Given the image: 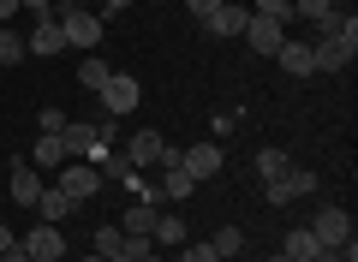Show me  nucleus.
I'll return each instance as SVG.
<instances>
[{
	"instance_id": "bb28decb",
	"label": "nucleus",
	"mask_w": 358,
	"mask_h": 262,
	"mask_svg": "<svg viewBox=\"0 0 358 262\" xmlns=\"http://www.w3.org/2000/svg\"><path fill=\"white\" fill-rule=\"evenodd\" d=\"M329 13H334L329 0H293V18H305V24H322Z\"/></svg>"
},
{
	"instance_id": "2eb2a0df",
	"label": "nucleus",
	"mask_w": 358,
	"mask_h": 262,
	"mask_svg": "<svg viewBox=\"0 0 358 262\" xmlns=\"http://www.w3.org/2000/svg\"><path fill=\"white\" fill-rule=\"evenodd\" d=\"M36 197H42V173L30 161H13V203L18 209H36Z\"/></svg>"
},
{
	"instance_id": "ddd939ff",
	"label": "nucleus",
	"mask_w": 358,
	"mask_h": 262,
	"mask_svg": "<svg viewBox=\"0 0 358 262\" xmlns=\"http://www.w3.org/2000/svg\"><path fill=\"white\" fill-rule=\"evenodd\" d=\"M275 60H281V72H293V78H317V60H310L305 36H287L281 48H275Z\"/></svg>"
},
{
	"instance_id": "9d476101",
	"label": "nucleus",
	"mask_w": 358,
	"mask_h": 262,
	"mask_svg": "<svg viewBox=\"0 0 358 262\" xmlns=\"http://www.w3.org/2000/svg\"><path fill=\"white\" fill-rule=\"evenodd\" d=\"M245 18H251L245 0H221V13H209L203 30H209V36H245Z\"/></svg>"
},
{
	"instance_id": "a19ab883",
	"label": "nucleus",
	"mask_w": 358,
	"mask_h": 262,
	"mask_svg": "<svg viewBox=\"0 0 358 262\" xmlns=\"http://www.w3.org/2000/svg\"><path fill=\"white\" fill-rule=\"evenodd\" d=\"M48 262H54V256H48Z\"/></svg>"
},
{
	"instance_id": "2f4dec72",
	"label": "nucleus",
	"mask_w": 358,
	"mask_h": 262,
	"mask_svg": "<svg viewBox=\"0 0 358 262\" xmlns=\"http://www.w3.org/2000/svg\"><path fill=\"white\" fill-rule=\"evenodd\" d=\"M18 13H24V0H0V24H13Z\"/></svg>"
},
{
	"instance_id": "f3484780",
	"label": "nucleus",
	"mask_w": 358,
	"mask_h": 262,
	"mask_svg": "<svg viewBox=\"0 0 358 262\" xmlns=\"http://www.w3.org/2000/svg\"><path fill=\"white\" fill-rule=\"evenodd\" d=\"M72 209H78V203L66 197L60 185H42V197H36V214H42V221H54V226H60V221H66Z\"/></svg>"
},
{
	"instance_id": "7ed1b4c3",
	"label": "nucleus",
	"mask_w": 358,
	"mask_h": 262,
	"mask_svg": "<svg viewBox=\"0 0 358 262\" xmlns=\"http://www.w3.org/2000/svg\"><path fill=\"white\" fill-rule=\"evenodd\" d=\"M317 185H322L317 173H305V167H287L281 179H268V185H263V203H275V209H287L293 197H310Z\"/></svg>"
},
{
	"instance_id": "c85d7f7f",
	"label": "nucleus",
	"mask_w": 358,
	"mask_h": 262,
	"mask_svg": "<svg viewBox=\"0 0 358 262\" xmlns=\"http://www.w3.org/2000/svg\"><path fill=\"white\" fill-rule=\"evenodd\" d=\"M36 125H42V131H66V113H60V108H42Z\"/></svg>"
},
{
	"instance_id": "9b49d317",
	"label": "nucleus",
	"mask_w": 358,
	"mask_h": 262,
	"mask_svg": "<svg viewBox=\"0 0 358 262\" xmlns=\"http://www.w3.org/2000/svg\"><path fill=\"white\" fill-rule=\"evenodd\" d=\"M179 167L192 179H215L221 173V143H192V150H179Z\"/></svg>"
},
{
	"instance_id": "1a4fd4ad",
	"label": "nucleus",
	"mask_w": 358,
	"mask_h": 262,
	"mask_svg": "<svg viewBox=\"0 0 358 262\" xmlns=\"http://www.w3.org/2000/svg\"><path fill=\"white\" fill-rule=\"evenodd\" d=\"M310 238H317L322 250H341L346 238H352V214H346V209H317V221H310Z\"/></svg>"
},
{
	"instance_id": "f257e3e1",
	"label": "nucleus",
	"mask_w": 358,
	"mask_h": 262,
	"mask_svg": "<svg viewBox=\"0 0 358 262\" xmlns=\"http://www.w3.org/2000/svg\"><path fill=\"white\" fill-rule=\"evenodd\" d=\"M96 96H102V113H108V119H126V113H138L143 89H138V78H131V72H108V84L96 89Z\"/></svg>"
},
{
	"instance_id": "393cba45",
	"label": "nucleus",
	"mask_w": 358,
	"mask_h": 262,
	"mask_svg": "<svg viewBox=\"0 0 358 262\" xmlns=\"http://www.w3.org/2000/svg\"><path fill=\"white\" fill-rule=\"evenodd\" d=\"M179 262H221V256H215L209 238H185V245H179Z\"/></svg>"
},
{
	"instance_id": "58836bf2",
	"label": "nucleus",
	"mask_w": 358,
	"mask_h": 262,
	"mask_svg": "<svg viewBox=\"0 0 358 262\" xmlns=\"http://www.w3.org/2000/svg\"><path fill=\"white\" fill-rule=\"evenodd\" d=\"M84 262H108V256H84Z\"/></svg>"
},
{
	"instance_id": "4be33fe9",
	"label": "nucleus",
	"mask_w": 358,
	"mask_h": 262,
	"mask_svg": "<svg viewBox=\"0 0 358 262\" xmlns=\"http://www.w3.org/2000/svg\"><path fill=\"white\" fill-rule=\"evenodd\" d=\"M287 167H293V155H287V150H263V155H257V179H263V185H268V179H281Z\"/></svg>"
},
{
	"instance_id": "c756f323",
	"label": "nucleus",
	"mask_w": 358,
	"mask_h": 262,
	"mask_svg": "<svg viewBox=\"0 0 358 262\" xmlns=\"http://www.w3.org/2000/svg\"><path fill=\"white\" fill-rule=\"evenodd\" d=\"M185 13H192V18H197V24H203V18H209V13H221V0H185Z\"/></svg>"
},
{
	"instance_id": "aec40b11",
	"label": "nucleus",
	"mask_w": 358,
	"mask_h": 262,
	"mask_svg": "<svg viewBox=\"0 0 358 262\" xmlns=\"http://www.w3.org/2000/svg\"><path fill=\"white\" fill-rule=\"evenodd\" d=\"M317 238H310V226H293V233H287V245H281V256H293V262H310L317 256Z\"/></svg>"
},
{
	"instance_id": "0eeeda50",
	"label": "nucleus",
	"mask_w": 358,
	"mask_h": 262,
	"mask_svg": "<svg viewBox=\"0 0 358 262\" xmlns=\"http://www.w3.org/2000/svg\"><path fill=\"white\" fill-rule=\"evenodd\" d=\"M24 256L30 262H66V226H54V221H42V226H30L24 233Z\"/></svg>"
},
{
	"instance_id": "473e14b6",
	"label": "nucleus",
	"mask_w": 358,
	"mask_h": 262,
	"mask_svg": "<svg viewBox=\"0 0 358 262\" xmlns=\"http://www.w3.org/2000/svg\"><path fill=\"white\" fill-rule=\"evenodd\" d=\"M131 0H102V18H114V13H126Z\"/></svg>"
},
{
	"instance_id": "20e7f679",
	"label": "nucleus",
	"mask_w": 358,
	"mask_h": 262,
	"mask_svg": "<svg viewBox=\"0 0 358 262\" xmlns=\"http://www.w3.org/2000/svg\"><path fill=\"white\" fill-rule=\"evenodd\" d=\"M192 191H197V179L179 167V150L167 143V155H162V179H155V197H162V203H185Z\"/></svg>"
},
{
	"instance_id": "dca6fc26",
	"label": "nucleus",
	"mask_w": 358,
	"mask_h": 262,
	"mask_svg": "<svg viewBox=\"0 0 358 262\" xmlns=\"http://www.w3.org/2000/svg\"><path fill=\"white\" fill-rule=\"evenodd\" d=\"M30 167H36V173H48V167H66V143H60V131H42V138H36V150H30Z\"/></svg>"
},
{
	"instance_id": "ea45409f",
	"label": "nucleus",
	"mask_w": 358,
	"mask_h": 262,
	"mask_svg": "<svg viewBox=\"0 0 358 262\" xmlns=\"http://www.w3.org/2000/svg\"><path fill=\"white\" fill-rule=\"evenodd\" d=\"M329 6H346V0H329Z\"/></svg>"
},
{
	"instance_id": "39448f33",
	"label": "nucleus",
	"mask_w": 358,
	"mask_h": 262,
	"mask_svg": "<svg viewBox=\"0 0 358 262\" xmlns=\"http://www.w3.org/2000/svg\"><path fill=\"white\" fill-rule=\"evenodd\" d=\"M60 191L78 203V209H84V203L102 191V173H96V161H66V167H60Z\"/></svg>"
},
{
	"instance_id": "c9c22d12",
	"label": "nucleus",
	"mask_w": 358,
	"mask_h": 262,
	"mask_svg": "<svg viewBox=\"0 0 358 262\" xmlns=\"http://www.w3.org/2000/svg\"><path fill=\"white\" fill-rule=\"evenodd\" d=\"M310 262H341V250H317V256H310Z\"/></svg>"
},
{
	"instance_id": "6ab92c4d",
	"label": "nucleus",
	"mask_w": 358,
	"mask_h": 262,
	"mask_svg": "<svg viewBox=\"0 0 358 262\" xmlns=\"http://www.w3.org/2000/svg\"><path fill=\"white\" fill-rule=\"evenodd\" d=\"M120 233H143L150 238L155 233V203H131V209L120 214Z\"/></svg>"
},
{
	"instance_id": "a878e982",
	"label": "nucleus",
	"mask_w": 358,
	"mask_h": 262,
	"mask_svg": "<svg viewBox=\"0 0 358 262\" xmlns=\"http://www.w3.org/2000/svg\"><path fill=\"white\" fill-rule=\"evenodd\" d=\"M120 245H126V233H120V226H96V250H90V256H114Z\"/></svg>"
},
{
	"instance_id": "412c9836",
	"label": "nucleus",
	"mask_w": 358,
	"mask_h": 262,
	"mask_svg": "<svg viewBox=\"0 0 358 262\" xmlns=\"http://www.w3.org/2000/svg\"><path fill=\"white\" fill-rule=\"evenodd\" d=\"M30 60V48H24V36H18L13 24H0V66H24Z\"/></svg>"
},
{
	"instance_id": "f03ea898",
	"label": "nucleus",
	"mask_w": 358,
	"mask_h": 262,
	"mask_svg": "<svg viewBox=\"0 0 358 262\" xmlns=\"http://www.w3.org/2000/svg\"><path fill=\"white\" fill-rule=\"evenodd\" d=\"M358 54V30L352 36H310V60H317V72H346Z\"/></svg>"
},
{
	"instance_id": "4468645a",
	"label": "nucleus",
	"mask_w": 358,
	"mask_h": 262,
	"mask_svg": "<svg viewBox=\"0 0 358 262\" xmlns=\"http://www.w3.org/2000/svg\"><path fill=\"white\" fill-rule=\"evenodd\" d=\"M24 48L36 54V60L60 54V48H66V36H60V18H36V24H30V36H24Z\"/></svg>"
},
{
	"instance_id": "f704fd0d",
	"label": "nucleus",
	"mask_w": 358,
	"mask_h": 262,
	"mask_svg": "<svg viewBox=\"0 0 358 262\" xmlns=\"http://www.w3.org/2000/svg\"><path fill=\"white\" fill-rule=\"evenodd\" d=\"M0 262H30V256H24V245H13V250H6V256H0Z\"/></svg>"
},
{
	"instance_id": "6e6552de",
	"label": "nucleus",
	"mask_w": 358,
	"mask_h": 262,
	"mask_svg": "<svg viewBox=\"0 0 358 262\" xmlns=\"http://www.w3.org/2000/svg\"><path fill=\"white\" fill-rule=\"evenodd\" d=\"M245 42H251V54L275 60V48L287 42V24H281V18H263V13H251V18H245Z\"/></svg>"
},
{
	"instance_id": "4c0bfd02",
	"label": "nucleus",
	"mask_w": 358,
	"mask_h": 262,
	"mask_svg": "<svg viewBox=\"0 0 358 262\" xmlns=\"http://www.w3.org/2000/svg\"><path fill=\"white\" fill-rule=\"evenodd\" d=\"M268 262H293V256H268Z\"/></svg>"
},
{
	"instance_id": "cd10ccee",
	"label": "nucleus",
	"mask_w": 358,
	"mask_h": 262,
	"mask_svg": "<svg viewBox=\"0 0 358 262\" xmlns=\"http://www.w3.org/2000/svg\"><path fill=\"white\" fill-rule=\"evenodd\" d=\"M251 13H263V18H293V0H251Z\"/></svg>"
},
{
	"instance_id": "a211bd4d",
	"label": "nucleus",
	"mask_w": 358,
	"mask_h": 262,
	"mask_svg": "<svg viewBox=\"0 0 358 262\" xmlns=\"http://www.w3.org/2000/svg\"><path fill=\"white\" fill-rule=\"evenodd\" d=\"M155 245H185V238H192V221H185V214H155Z\"/></svg>"
},
{
	"instance_id": "5701e85b",
	"label": "nucleus",
	"mask_w": 358,
	"mask_h": 262,
	"mask_svg": "<svg viewBox=\"0 0 358 262\" xmlns=\"http://www.w3.org/2000/svg\"><path fill=\"white\" fill-rule=\"evenodd\" d=\"M78 84H84V89H102V84H108V60H102V54H84V66H78Z\"/></svg>"
},
{
	"instance_id": "7c9ffc66",
	"label": "nucleus",
	"mask_w": 358,
	"mask_h": 262,
	"mask_svg": "<svg viewBox=\"0 0 358 262\" xmlns=\"http://www.w3.org/2000/svg\"><path fill=\"white\" fill-rule=\"evenodd\" d=\"M24 13L30 18H54V0H24Z\"/></svg>"
},
{
	"instance_id": "72a5a7b5",
	"label": "nucleus",
	"mask_w": 358,
	"mask_h": 262,
	"mask_svg": "<svg viewBox=\"0 0 358 262\" xmlns=\"http://www.w3.org/2000/svg\"><path fill=\"white\" fill-rule=\"evenodd\" d=\"M13 245H18V238H13V226H0V256H6Z\"/></svg>"
},
{
	"instance_id": "b1692460",
	"label": "nucleus",
	"mask_w": 358,
	"mask_h": 262,
	"mask_svg": "<svg viewBox=\"0 0 358 262\" xmlns=\"http://www.w3.org/2000/svg\"><path fill=\"white\" fill-rule=\"evenodd\" d=\"M209 245H215V256H221V262H233V256L245 250V233H239V226H221V233L209 238Z\"/></svg>"
},
{
	"instance_id": "423d86ee",
	"label": "nucleus",
	"mask_w": 358,
	"mask_h": 262,
	"mask_svg": "<svg viewBox=\"0 0 358 262\" xmlns=\"http://www.w3.org/2000/svg\"><path fill=\"white\" fill-rule=\"evenodd\" d=\"M60 36L72 42V48H84V54H90L96 42L108 36V18H102V13H66V18H60Z\"/></svg>"
},
{
	"instance_id": "e433bc0d",
	"label": "nucleus",
	"mask_w": 358,
	"mask_h": 262,
	"mask_svg": "<svg viewBox=\"0 0 358 262\" xmlns=\"http://www.w3.org/2000/svg\"><path fill=\"white\" fill-rule=\"evenodd\" d=\"M143 262H162V256H155V250H150V256H143Z\"/></svg>"
},
{
	"instance_id": "f8f14e48",
	"label": "nucleus",
	"mask_w": 358,
	"mask_h": 262,
	"mask_svg": "<svg viewBox=\"0 0 358 262\" xmlns=\"http://www.w3.org/2000/svg\"><path fill=\"white\" fill-rule=\"evenodd\" d=\"M162 155H167L162 131H131V143H126V161L131 167H162Z\"/></svg>"
}]
</instances>
